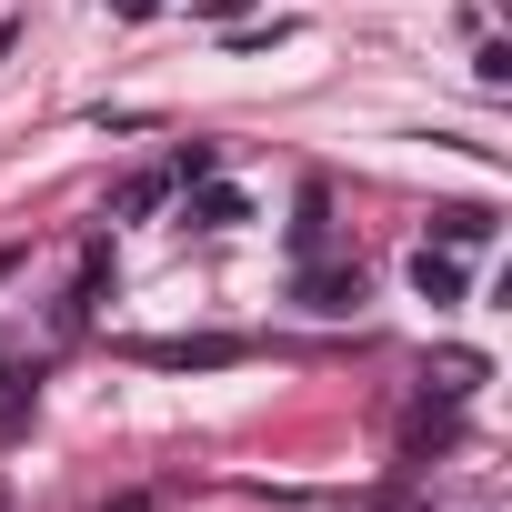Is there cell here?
<instances>
[{
    "mask_svg": "<svg viewBox=\"0 0 512 512\" xmlns=\"http://www.w3.org/2000/svg\"><path fill=\"white\" fill-rule=\"evenodd\" d=\"M472 81H482V91H502V81H512V51H502V41H482V51H472Z\"/></svg>",
    "mask_w": 512,
    "mask_h": 512,
    "instance_id": "cell-8",
    "label": "cell"
},
{
    "mask_svg": "<svg viewBox=\"0 0 512 512\" xmlns=\"http://www.w3.org/2000/svg\"><path fill=\"white\" fill-rule=\"evenodd\" d=\"M0 512H11V502H0Z\"/></svg>",
    "mask_w": 512,
    "mask_h": 512,
    "instance_id": "cell-11",
    "label": "cell"
},
{
    "mask_svg": "<svg viewBox=\"0 0 512 512\" xmlns=\"http://www.w3.org/2000/svg\"><path fill=\"white\" fill-rule=\"evenodd\" d=\"M482 241H492V211H482V201L432 211V251H482Z\"/></svg>",
    "mask_w": 512,
    "mask_h": 512,
    "instance_id": "cell-4",
    "label": "cell"
},
{
    "mask_svg": "<svg viewBox=\"0 0 512 512\" xmlns=\"http://www.w3.org/2000/svg\"><path fill=\"white\" fill-rule=\"evenodd\" d=\"M161 201H171V171H131V181L111 191V211H121V221H151Z\"/></svg>",
    "mask_w": 512,
    "mask_h": 512,
    "instance_id": "cell-5",
    "label": "cell"
},
{
    "mask_svg": "<svg viewBox=\"0 0 512 512\" xmlns=\"http://www.w3.org/2000/svg\"><path fill=\"white\" fill-rule=\"evenodd\" d=\"M131 362H151V372H221V362H241V342H231V332H191V342H131Z\"/></svg>",
    "mask_w": 512,
    "mask_h": 512,
    "instance_id": "cell-1",
    "label": "cell"
},
{
    "mask_svg": "<svg viewBox=\"0 0 512 512\" xmlns=\"http://www.w3.org/2000/svg\"><path fill=\"white\" fill-rule=\"evenodd\" d=\"M352 302H362V272L352 262H302V312H332L342 322Z\"/></svg>",
    "mask_w": 512,
    "mask_h": 512,
    "instance_id": "cell-2",
    "label": "cell"
},
{
    "mask_svg": "<svg viewBox=\"0 0 512 512\" xmlns=\"http://www.w3.org/2000/svg\"><path fill=\"white\" fill-rule=\"evenodd\" d=\"M412 292H422L432 312H452V302L472 292V282H462V251H432V241H422V251H412Z\"/></svg>",
    "mask_w": 512,
    "mask_h": 512,
    "instance_id": "cell-3",
    "label": "cell"
},
{
    "mask_svg": "<svg viewBox=\"0 0 512 512\" xmlns=\"http://www.w3.org/2000/svg\"><path fill=\"white\" fill-rule=\"evenodd\" d=\"M472 382H482V362H472V352H442V382H432V392H442V402H462Z\"/></svg>",
    "mask_w": 512,
    "mask_h": 512,
    "instance_id": "cell-7",
    "label": "cell"
},
{
    "mask_svg": "<svg viewBox=\"0 0 512 512\" xmlns=\"http://www.w3.org/2000/svg\"><path fill=\"white\" fill-rule=\"evenodd\" d=\"M191 221H201V231H231V221H241V191H221V181H211V191L191 201Z\"/></svg>",
    "mask_w": 512,
    "mask_h": 512,
    "instance_id": "cell-6",
    "label": "cell"
},
{
    "mask_svg": "<svg viewBox=\"0 0 512 512\" xmlns=\"http://www.w3.org/2000/svg\"><path fill=\"white\" fill-rule=\"evenodd\" d=\"M111 11H121V21H151V11H171V0H111Z\"/></svg>",
    "mask_w": 512,
    "mask_h": 512,
    "instance_id": "cell-9",
    "label": "cell"
},
{
    "mask_svg": "<svg viewBox=\"0 0 512 512\" xmlns=\"http://www.w3.org/2000/svg\"><path fill=\"white\" fill-rule=\"evenodd\" d=\"M11 272H21V251H0V282H11Z\"/></svg>",
    "mask_w": 512,
    "mask_h": 512,
    "instance_id": "cell-10",
    "label": "cell"
}]
</instances>
